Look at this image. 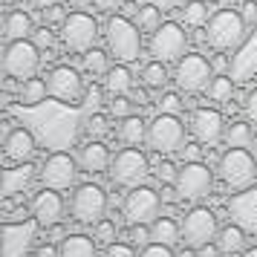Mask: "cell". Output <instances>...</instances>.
I'll return each instance as SVG.
<instances>
[{
  "instance_id": "obj_17",
  "label": "cell",
  "mask_w": 257,
  "mask_h": 257,
  "mask_svg": "<svg viewBox=\"0 0 257 257\" xmlns=\"http://www.w3.org/2000/svg\"><path fill=\"white\" fill-rule=\"evenodd\" d=\"M64 211H67V202L61 197V191H55V188H41L32 197V202H29V214H32V220L41 228L58 225L64 220Z\"/></svg>"
},
{
  "instance_id": "obj_26",
  "label": "cell",
  "mask_w": 257,
  "mask_h": 257,
  "mask_svg": "<svg viewBox=\"0 0 257 257\" xmlns=\"http://www.w3.org/2000/svg\"><path fill=\"white\" fill-rule=\"evenodd\" d=\"M35 32V24L26 12H9L6 21H3V38L6 41H24V38H32Z\"/></svg>"
},
{
  "instance_id": "obj_44",
  "label": "cell",
  "mask_w": 257,
  "mask_h": 257,
  "mask_svg": "<svg viewBox=\"0 0 257 257\" xmlns=\"http://www.w3.org/2000/svg\"><path fill=\"white\" fill-rule=\"evenodd\" d=\"M176 174H179V168H176L174 162H162V165H159V171H156L159 182H165V185H174V182H176Z\"/></svg>"
},
{
  "instance_id": "obj_18",
  "label": "cell",
  "mask_w": 257,
  "mask_h": 257,
  "mask_svg": "<svg viewBox=\"0 0 257 257\" xmlns=\"http://www.w3.org/2000/svg\"><path fill=\"white\" fill-rule=\"evenodd\" d=\"M225 211H228L231 222H237L245 234L257 237V182H254V185H248L245 191L231 194Z\"/></svg>"
},
{
  "instance_id": "obj_58",
  "label": "cell",
  "mask_w": 257,
  "mask_h": 257,
  "mask_svg": "<svg viewBox=\"0 0 257 257\" xmlns=\"http://www.w3.org/2000/svg\"><path fill=\"white\" fill-rule=\"evenodd\" d=\"M240 257H257V245H251V248H245V251H243Z\"/></svg>"
},
{
  "instance_id": "obj_25",
  "label": "cell",
  "mask_w": 257,
  "mask_h": 257,
  "mask_svg": "<svg viewBox=\"0 0 257 257\" xmlns=\"http://www.w3.org/2000/svg\"><path fill=\"white\" fill-rule=\"evenodd\" d=\"M118 139L124 142L127 148L148 145V124H145V118H142V116L121 118V124H118Z\"/></svg>"
},
{
  "instance_id": "obj_41",
  "label": "cell",
  "mask_w": 257,
  "mask_h": 257,
  "mask_svg": "<svg viewBox=\"0 0 257 257\" xmlns=\"http://www.w3.org/2000/svg\"><path fill=\"white\" fill-rule=\"evenodd\" d=\"M104 257H139L133 243H113L104 248Z\"/></svg>"
},
{
  "instance_id": "obj_28",
  "label": "cell",
  "mask_w": 257,
  "mask_h": 257,
  "mask_svg": "<svg viewBox=\"0 0 257 257\" xmlns=\"http://www.w3.org/2000/svg\"><path fill=\"white\" fill-rule=\"evenodd\" d=\"M47 95H49L47 81H44V78H38V75H32V78L21 81V90H18V101H21L24 107H35V104H41Z\"/></svg>"
},
{
  "instance_id": "obj_6",
  "label": "cell",
  "mask_w": 257,
  "mask_h": 257,
  "mask_svg": "<svg viewBox=\"0 0 257 257\" xmlns=\"http://www.w3.org/2000/svg\"><path fill=\"white\" fill-rule=\"evenodd\" d=\"M148 148L156 153H176L185 148V124L174 113H159L148 124Z\"/></svg>"
},
{
  "instance_id": "obj_21",
  "label": "cell",
  "mask_w": 257,
  "mask_h": 257,
  "mask_svg": "<svg viewBox=\"0 0 257 257\" xmlns=\"http://www.w3.org/2000/svg\"><path fill=\"white\" fill-rule=\"evenodd\" d=\"M245 237H248V234H245L237 222H228V225L220 228V234H217L214 243L220 245L222 257H234V254H243L245 251Z\"/></svg>"
},
{
  "instance_id": "obj_61",
  "label": "cell",
  "mask_w": 257,
  "mask_h": 257,
  "mask_svg": "<svg viewBox=\"0 0 257 257\" xmlns=\"http://www.w3.org/2000/svg\"><path fill=\"white\" fill-rule=\"evenodd\" d=\"M205 3H214V0H205Z\"/></svg>"
},
{
  "instance_id": "obj_40",
  "label": "cell",
  "mask_w": 257,
  "mask_h": 257,
  "mask_svg": "<svg viewBox=\"0 0 257 257\" xmlns=\"http://www.w3.org/2000/svg\"><path fill=\"white\" fill-rule=\"evenodd\" d=\"M130 243L139 245V248H145L148 243H153L151 240V225H130Z\"/></svg>"
},
{
  "instance_id": "obj_10",
  "label": "cell",
  "mask_w": 257,
  "mask_h": 257,
  "mask_svg": "<svg viewBox=\"0 0 257 257\" xmlns=\"http://www.w3.org/2000/svg\"><path fill=\"white\" fill-rule=\"evenodd\" d=\"M95 38H98V21L87 12H72L61 24V44L67 52L84 55L87 49L95 47Z\"/></svg>"
},
{
  "instance_id": "obj_3",
  "label": "cell",
  "mask_w": 257,
  "mask_h": 257,
  "mask_svg": "<svg viewBox=\"0 0 257 257\" xmlns=\"http://www.w3.org/2000/svg\"><path fill=\"white\" fill-rule=\"evenodd\" d=\"M245 21L240 12H234L231 6H225L220 12H214L205 24L208 32V44L214 47V52H234V49L243 44L245 38Z\"/></svg>"
},
{
  "instance_id": "obj_19",
  "label": "cell",
  "mask_w": 257,
  "mask_h": 257,
  "mask_svg": "<svg viewBox=\"0 0 257 257\" xmlns=\"http://www.w3.org/2000/svg\"><path fill=\"white\" fill-rule=\"evenodd\" d=\"M3 153H6V159L15 162V165L29 162L32 153H35V136H32V130L12 127L6 136H3Z\"/></svg>"
},
{
  "instance_id": "obj_50",
  "label": "cell",
  "mask_w": 257,
  "mask_h": 257,
  "mask_svg": "<svg viewBox=\"0 0 257 257\" xmlns=\"http://www.w3.org/2000/svg\"><path fill=\"white\" fill-rule=\"evenodd\" d=\"M84 98H87V107L95 113V110H98V104H101V90H98V87H90Z\"/></svg>"
},
{
  "instance_id": "obj_24",
  "label": "cell",
  "mask_w": 257,
  "mask_h": 257,
  "mask_svg": "<svg viewBox=\"0 0 257 257\" xmlns=\"http://www.w3.org/2000/svg\"><path fill=\"white\" fill-rule=\"evenodd\" d=\"M133 90V75L124 64H116V67H110L104 75V93L110 98H116V95H127Z\"/></svg>"
},
{
  "instance_id": "obj_11",
  "label": "cell",
  "mask_w": 257,
  "mask_h": 257,
  "mask_svg": "<svg viewBox=\"0 0 257 257\" xmlns=\"http://www.w3.org/2000/svg\"><path fill=\"white\" fill-rule=\"evenodd\" d=\"M217 234H220L217 214L205 205H197L182 217V243L191 245V248H202V245L214 243Z\"/></svg>"
},
{
  "instance_id": "obj_42",
  "label": "cell",
  "mask_w": 257,
  "mask_h": 257,
  "mask_svg": "<svg viewBox=\"0 0 257 257\" xmlns=\"http://www.w3.org/2000/svg\"><path fill=\"white\" fill-rule=\"evenodd\" d=\"M139 257H176L171 245H162V243H148L145 248L139 251Z\"/></svg>"
},
{
  "instance_id": "obj_22",
  "label": "cell",
  "mask_w": 257,
  "mask_h": 257,
  "mask_svg": "<svg viewBox=\"0 0 257 257\" xmlns=\"http://www.w3.org/2000/svg\"><path fill=\"white\" fill-rule=\"evenodd\" d=\"M58 257H98V243L87 234H70L58 243Z\"/></svg>"
},
{
  "instance_id": "obj_30",
  "label": "cell",
  "mask_w": 257,
  "mask_h": 257,
  "mask_svg": "<svg viewBox=\"0 0 257 257\" xmlns=\"http://www.w3.org/2000/svg\"><path fill=\"white\" fill-rule=\"evenodd\" d=\"M162 15H165V12L159 9V6H153V3H145L142 9H136V18H133V21H136V26H139L142 32L153 35V32L162 26Z\"/></svg>"
},
{
  "instance_id": "obj_8",
  "label": "cell",
  "mask_w": 257,
  "mask_h": 257,
  "mask_svg": "<svg viewBox=\"0 0 257 257\" xmlns=\"http://www.w3.org/2000/svg\"><path fill=\"white\" fill-rule=\"evenodd\" d=\"M70 214L75 222H81V225H95L98 220H104L107 214V194L101 185H93V182H87V185H75L70 197Z\"/></svg>"
},
{
  "instance_id": "obj_54",
  "label": "cell",
  "mask_w": 257,
  "mask_h": 257,
  "mask_svg": "<svg viewBox=\"0 0 257 257\" xmlns=\"http://www.w3.org/2000/svg\"><path fill=\"white\" fill-rule=\"evenodd\" d=\"M197 257H222V251L217 243H208V245H202V248H197Z\"/></svg>"
},
{
  "instance_id": "obj_43",
  "label": "cell",
  "mask_w": 257,
  "mask_h": 257,
  "mask_svg": "<svg viewBox=\"0 0 257 257\" xmlns=\"http://www.w3.org/2000/svg\"><path fill=\"white\" fill-rule=\"evenodd\" d=\"M70 15H67V9L61 6V3H55V6H49V9H44V24H64Z\"/></svg>"
},
{
  "instance_id": "obj_13",
  "label": "cell",
  "mask_w": 257,
  "mask_h": 257,
  "mask_svg": "<svg viewBox=\"0 0 257 257\" xmlns=\"http://www.w3.org/2000/svg\"><path fill=\"white\" fill-rule=\"evenodd\" d=\"M188 47V35L182 24H162L148 41V52H151L156 61H179L185 55Z\"/></svg>"
},
{
  "instance_id": "obj_46",
  "label": "cell",
  "mask_w": 257,
  "mask_h": 257,
  "mask_svg": "<svg viewBox=\"0 0 257 257\" xmlns=\"http://www.w3.org/2000/svg\"><path fill=\"white\" fill-rule=\"evenodd\" d=\"M243 110H245V118H248L251 124H257V90H251V93L245 95Z\"/></svg>"
},
{
  "instance_id": "obj_29",
  "label": "cell",
  "mask_w": 257,
  "mask_h": 257,
  "mask_svg": "<svg viewBox=\"0 0 257 257\" xmlns=\"http://www.w3.org/2000/svg\"><path fill=\"white\" fill-rule=\"evenodd\" d=\"M182 24L185 29H202L208 24V3L205 0H188L182 9Z\"/></svg>"
},
{
  "instance_id": "obj_51",
  "label": "cell",
  "mask_w": 257,
  "mask_h": 257,
  "mask_svg": "<svg viewBox=\"0 0 257 257\" xmlns=\"http://www.w3.org/2000/svg\"><path fill=\"white\" fill-rule=\"evenodd\" d=\"M67 237H70V234L64 231V225H52V228H47V240L49 243H61V240H67Z\"/></svg>"
},
{
  "instance_id": "obj_5",
  "label": "cell",
  "mask_w": 257,
  "mask_h": 257,
  "mask_svg": "<svg viewBox=\"0 0 257 257\" xmlns=\"http://www.w3.org/2000/svg\"><path fill=\"white\" fill-rule=\"evenodd\" d=\"M38 67H41V47H38L32 38L9 41V44H6V52H3V70H6L9 78L26 81V78L38 75Z\"/></svg>"
},
{
  "instance_id": "obj_60",
  "label": "cell",
  "mask_w": 257,
  "mask_h": 257,
  "mask_svg": "<svg viewBox=\"0 0 257 257\" xmlns=\"http://www.w3.org/2000/svg\"><path fill=\"white\" fill-rule=\"evenodd\" d=\"M0 3H3V6H15V3H18V0H0Z\"/></svg>"
},
{
  "instance_id": "obj_34",
  "label": "cell",
  "mask_w": 257,
  "mask_h": 257,
  "mask_svg": "<svg viewBox=\"0 0 257 257\" xmlns=\"http://www.w3.org/2000/svg\"><path fill=\"white\" fill-rule=\"evenodd\" d=\"M110 52H104V49H98V47H93V49H87L81 55V67L90 75H107V70H110V58H107Z\"/></svg>"
},
{
  "instance_id": "obj_14",
  "label": "cell",
  "mask_w": 257,
  "mask_h": 257,
  "mask_svg": "<svg viewBox=\"0 0 257 257\" xmlns=\"http://www.w3.org/2000/svg\"><path fill=\"white\" fill-rule=\"evenodd\" d=\"M78 159L75 156H70V153H49L47 159H44V165H41V171H38V176H41V182H44V188H55V191H67V188L75 185V179H78Z\"/></svg>"
},
{
  "instance_id": "obj_49",
  "label": "cell",
  "mask_w": 257,
  "mask_h": 257,
  "mask_svg": "<svg viewBox=\"0 0 257 257\" xmlns=\"http://www.w3.org/2000/svg\"><path fill=\"white\" fill-rule=\"evenodd\" d=\"M211 67H214V72H225L228 70V52H214Z\"/></svg>"
},
{
  "instance_id": "obj_27",
  "label": "cell",
  "mask_w": 257,
  "mask_h": 257,
  "mask_svg": "<svg viewBox=\"0 0 257 257\" xmlns=\"http://www.w3.org/2000/svg\"><path fill=\"white\" fill-rule=\"evenodd\" d=\"M32 176H35V168L29 162H21L18 168H6V171H3V194L12 197L18 191H24V188L32 182Z\"/></svg>"
},
{
  "instance_id": "obj_52",
  "label": "cell",
  "mask_w": 257,
  "mask_h": 257,
  "mask_svg": "<svg viewBox=\"0 0 257 257\" xmlns=\"http://www.w3.org/2000/svg\"><path fill=\"white\" fill-rule=\"evenodd\" d=\"M32 257H58V245H52V243L47 240L44 245H38L35 254H32Z\"/></svg>"
},
{
  "instance_id": "obj_4",
  "label": "cell",
  "mask_w": 257,
  "mask_h": 257,
  "mask_svg": "<svg viewBox=\"0 0 257 257\" xmlns=\"http://www.w3.org/2000/svg\"><path fill=\"white\" fill-rule=\"evenodd\" d=\"M211 78H214V67H211V61L205 55L188 52V55H182V58L176 61L174 81H176V90L179 93H185V95L205 93Z\"/></svg>"
},
{
  "instance_id": "obj_57",
  "label": "cell",
  "mask_w": 257,
  "mask_h": 257,
  "mask_svg": "<svg viewBox=\"0 0 257 257\" xmlns=\"http://www.w3.org/2000/svg\"><path fill=\"white\" fill-rule=\"evenodd\" d=\"M220 3H225V6H231V9H234V6H243L245 0H220Z\"/></svg>"
},
{
  "instance_id": "obj_47",
  "label": "cell",
  "mask_w": 257,
  "mask_h": 257,
  "mask_svg": "<svg viewBox=\"0 0 257 257\" xmlns=\"http://www.w3.org/2000/svg\"><path fill=\"white\" fill-rule=\"evenodd\" d=\"M243 21H245V26H254L257 24V0H245L243 3Z\"/></svg>"
},
{
  "instance_id": "obj_38",
  "label": "cell",
  "mask_w": 257,
  "mask_h": 257,
  "mask_svg": "<svg viewBox=\"0 0 257 257\" xmlns=\"http://www.w3.org/2000/svg\"><path fill=\"white\" fill-rule=\"evenodd\" d=\"M159 113H174V116H179V113H182V95L165 93L162 98H159Z\"/></svg>"
},
{
  "instance_id": "obj_23",
  "label": "cell",
  "mask_w": 257,
  "mask_h": 257,
  "mask_svg": "<svg viewBox=\"0 0 257 257\" xmlns=\"http://www.w3.org/2000/svg\"><path fill=\"white\" fill-rule=\"evenodd\" d=\"M151 240L162 245H179L182 243V222L171 220V217H156L151 222Z\"/></svg>"
},
{
  "instance_id": "obj_32",
  "label": "cell",
  "mask_w": 257,
  "mask_h": 257,
  "mask_svg": "<svg viewBox=\"0 0 257 257\" xmlns=\"http://www.w3.org/2000/svg\"><path fill=\"white\" fill-rule=\"evenodd\" d=\"M251 139H254L251 121H234L225 130V145L228 148H251Z\"/></svg>"
},
{
  "instance_id": "obj_56",
  "label": "cell",
  "mask_w": 257,
  "mask_h": 257,
  "mask_svg": "<svg viewBox=\"0 0 257 257\" xmlns=\"http://www.w3.org/2000/svg\"><path fill=\"white\" fill-rule=\"evenodd\" d=\"M176 257H197V248H191V245H185V248H182V251H179Z\"/></svg>"
},
{
  "instance_id": "obj_16",
  "label": "cell",
  "mask_w": 257,
  "mask_h": 257,
  "mask_svg": "<svg viewBox=\"0 0 257 257\" xmlns=\"http://www.w3.org/2000/svg\"><path fill=\"white\" fill-rule=\"evenodd\" d=\"M191 136L199 142V145H205V148H214V145H220L225 139V116H222L220 110H214V107H197L194 113H191Z\"/></svg>"
},
{
  "instance_id": "obj_48",
  "label": "cell",
  "mask_w": 257,
  "mask_h": 257,
  "mask_svg": "<svg viewBox=\"0 0 257 257\" xmlns=\"http://www.w3.org/2000/svg\"><path fill=\"white\" fill-rule=\"evenodd\" d=\"M98 12H116V9H121L124 6V0H90Z\"/></svg>"
},
{
  "instance_id": "obj_35",
  "label": "cell",
  "mask_w": 257,
  "mask_h": 257,
  "mask_svg": "<svg viewBox=\"0 0 257 257\" xmlns=\"http://www.w3.org/2000/svg\"><path fill=\"white\" fill-rule=\"evenodd\" d=\"M116 237H118V225L113 220H107V217H104V220H98L93 225V240L101 245V248L113 245V243H116Z\"/></svg>"
},
{
  "instance_id": "obj_55",
  "label": "cell",
  "mask_w": 257,
  "mask_h": 257,
  "mask_svg": "<svg viewBox=\"0 0 257 257\" xmlns=\"http://www.w3.org/2000/svg\"><path fill=\"white\" fill-rule=\"evenodd\" d=\"M29 3H32L35 9H41V12H44V9H49V6H55V3H61V0H29Z\"/></svg>"
},
{
  "instance_id": "obj_31",
  "label": "cell",
  "mask_w": 257,
  "mask_h": 257,
  "mask_svg": "<svg viewBox=\"0 0 257 257\" xmlns=\"http://www.w3.org/2000/svg\"><path fill=\"white\" fill-rule=\"evenodd\" d=\"M234 95V81L225 75V72H217L208 84V98L214 104H228Z\"/></svg>"
},
{
  "instance_id": "obj_45",
  "label": "cell",
  "mask_w": 257,
  "mask_h": 257,
  "mask_svg": "<svg viewBox=\"0 0 257 257\" xmlns=\"http://www.w3.org/2000/svg\"><path fill=\"white\" fill-rule=\"evenodd\" d=\"M202 148H205V145H199V142L194 139L191 145L182 148V159H185V162H202Z\"/></svg>"
},
{
  "instance_id": "obj_37",
  "label": "cell",
  "mask_w": 257,
  "mask_h": 257,
  "mask_svg": "<svg viewBox=\"0 0 257 257\" xmlns=\"http://www.w3.org/2000/svg\"><path fill=\"white\" fill-rule=\"evenodd\" d=\"M110 116H116V118L133 116V104H130L127 95H116V98H110Z\"/></svg>"
},
{
  "instance_id": "obj_15",
  "label": "cell",
  "mask_w": 257,
  "mask_h": 257,
  "mask_svg": "<svg viewBox=\"0 0 257 257\" xmlns=\"http://www.w3.org/2000/svg\"><path fill=\"white\" fill-rule=\"evenodd\" d=\"M47 87H49V95L61 104H81V98L87 95L81 75H78V70H72L70 64L52 67L47 75Z\"/></svg>"
},
{
  "instance_id": "obj_33",
  "label": "cell",
  "mask_w": 257,
  "mask_h": 257,
  "mask_svg": "<svg viewBox=\"0 0 257 257\" xmlns=\"http://www.w3.org/2000/svg\"><path fill=\"white\" fill-rule=\"evenodd\" d=\"M142 81L151 90H162L165 84H168V67H165V61H156V58L148 61L142 67Z\"/></svg>"
},
{
  "instance_id": "obj_2",
  "label": "cell",
  "mask_w": 257,
  "mask_h": 257,
  "mask_svg": "<svg viewBox=\"0 0 257 257\" xmlns=\"http://www.w3.org/2000/svg\"><path fill=\"white\" fill-rule=\"evenodd\" d=\"M104 41H107V52L118 64H133L142 55V29L136 26V21H127L121 15H113L107 21Z\"/></svg>"
},
{
  "instance_id": "obj_7",
  "label": "cell",
  "mask_w": 257,
  "mask_h": 257,
  "mask_svg": "<svg viewBox=\"0 0 257 257\" xmlns=\"http://www.w3.org/2000/svg\"><path fill=\"white\" fill-rule=\"evenodd\" d=\"M110 179H113V185H121V188H136L142 185L148 174H151V162H148V156L139 151V148H124V151H118L113 156V162H110Z\"/></svg>"
},
{
  "instance_id": "obj_12",
  "label": "cell",
  "mask_w": 257,
  "mask_h": 257,
  "mask_svg": "<svg viewBox=\"0 0 257 257\" xmlns=\"http://www.w3.org/2000/svg\"><path fill=\"white\" fill-rule=\"evenodd\" d=\"M159 208H162V197H159V191L148 185L130 188V194L121 202V214L130 225H151L159 217Z\"/></svg>"
},
{
  "instance_id": "obj_9",
  "label": "cell",
  "mask_w": 257,
  "mask_h": 257,
  "mask_svg": "<svg viewBox=\"0 0 257 257\" xmlns=\"http://www.w3.org/2000/svg\"><path fill=\"white\" fill-rule=\"evenodd\" d=\"M176 194L182 202H199L211 194L214 188V171L205 162H185L176 174Z\"/></svg>"
},
{
  "instance_id": "obj_36",
  "label": "cell",
  "mask_w": 257,
  "mask_h": 257,
  "mask_svg": "<svg viewBox=\"0 0 257 257\" xmlns=\"http://www.w3.org/2000/svg\"><path fill=\"white\" fill-rule=\"evenodd\" d=\"M32 41H35L41 49H47V52H49V49L55 47V41H58V38H55V32L49 29V24H44V26H35V32H32Z\"/></svg>"
},
{
  "instance_id": "obj_39",
  "label": "cell",
  "mask_w": 257,
  "mask_h": 257,
  "mask_svg": "<svg viewBox=\"0 0 257 257\" xmlns=\"http://www.w3.org/2000/svg\"><path fill=\"white\" fill-rule=\"evenodd\" d=\"M107 130H110V124H107L104 116H98V113H93V116H87V133L93 136V139H98V136H104Z\"/></svg>"
},
{
  "instance_id": "obj_59",
  "label": "cell",
  "mask_w": 257,
  "mask_h": 257,
  "mask_svg": "<svg viewBox=\"0 0 257 257\" xmlns=\"http://www.w3.org/2000/svg\"><path fill=\"white\" fill-rule=\"evenodd\" d=\"M251 153L257 156V133H254V139H251Z\"/></svg>"
},
{
  "instance_id": "obj_20",
  "label": "cell",
  "mask_w": 257,
  "mask_h": 257,
  "mask_svg": "<svg viewBox=\"0 0 257 257\" xmlns=\"http://www.w3.org/2000/svg\"><path fill=\"white\" fill-rule=\"evenodd\" d=\"M110 162H113V153H110V148L104 142H98V139L87 142L78 151V165L87 174H104V171H110Z\"/></svg>"
},
{
  "instance_id": "obj_53",
  "label": "cell",
  "mask_w": 257,
  "mask_h": 257,
  "mask_svg": "<svg viewBox=\"0 0 257 257\" xmlns=\"http://www.w3.org/2000/svg\"><path fill=\"white\" fill-rule=\"evenodd\" d=\"M148 3L159 6L162 12H174V9H179V6H182V0H148Z\"/></svg>"
},
{
  "instance_id": "obj_1",
  "label": "cell",
  "mask_w": 257,
  "mask_h": 257,
  "mask_svg": "<svg viewBox=\"0 0 257 257\" xmlns=\"http://www.w3.org/2000/svg\"><path fill=\"white\" fill-rule=\"evenodd\" d=\"M217 176L231 194L245 191L257 179V156L251 148H228L217 162Z\"/></svg>"
}]
</instances>
